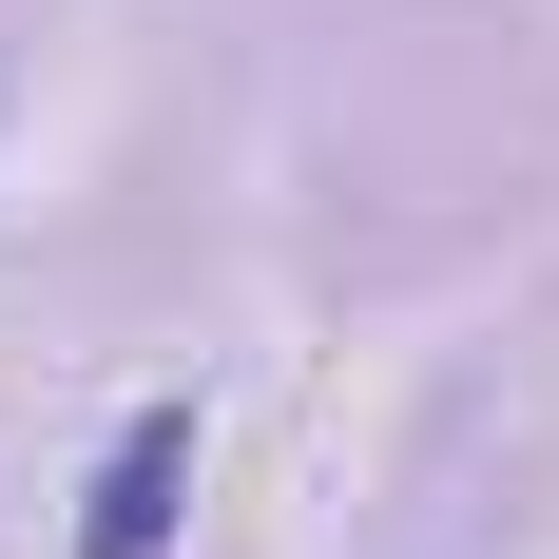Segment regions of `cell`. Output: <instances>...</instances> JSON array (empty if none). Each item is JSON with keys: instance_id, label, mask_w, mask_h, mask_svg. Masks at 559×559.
Instances as JSON below:
<instances>
[{"instance_id": "cell-1", "label": "cell", "mask_w": 559, "mask_h": 559, "mask_svg": "<svg viewBox=\"0 0 559 559\" xmlns=\"http://www.w3.org/2000/svg\"><path fill=\"white\" fill-rule=\"evenodd\" d=\"M174 483H193V405H135L97 463V521H78V559H155L174 540Z\"/></svg>"}]
</instances>
